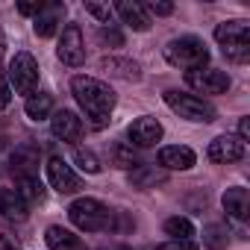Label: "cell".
Here are the masks:
<instances>
[{
    "label": "cell",
    "instance_id": "cell-1",
    "mask_svg": "<svg viewBox=\"0 0 250 250\" xmlns=\"http://www.w3.org/2000/svg\"><path fill=\"white\" fill-rule=\"evenodd\" d=\"M71 91H74L77 103L83 106V112L88 115L91 127L103 130L109 124L112 109H115V91L103 80H94V77H74L71 80Z\"/></svg>",
    "mask_w": 250,
    "mask_h": 250
},
{
    "label": "cell",
    "instance_id": "cell-2",
    "mask_svg": "<svg viewBox=\"0 0 250 250\" xmlns=\"http://www.w3.org/2000/svg\"><path fill=\"white\" fill-rule=\"evenodd\" d=\"M68 218L83 232H103V229H112L115 212L109 206H103L100 200H94V197H80L68 206Z\"/></svg>",
    "mask_w": 250,
    "mask_h": 250
},
{
    "label": "cell",
    "instance_id": "cell-3",
    "mask_svg": "<svg viewBox=\"0 0 250 250\" xmlns=\"http://www.w3.org/2000/svg\"><path fill=\"white\" fill-rule=\"evenodd\" d=\"M165 59L168 65L174 68H186V71H197V68H206L209 62V50L200 39L194 36H183V39H174L165 44Z\"/></svg>",
    "mask_w": 250,
    "mask_h": 250
},
{
    "label": "cell",
    "instance_id": "cell-4",
    "mask_svg": "<svg viewBox=\"0 0 250 250\" xmlns=\"http://www.w3.org/2000/svg\"><path fill=\"white\" fill-rule=\"evenodd\" d=\"M6 80L18 94H27V97L36 94V88H39V62L33 59V53H27V50L15 53V59L9 62Z\"/></svg>",
    "mask_w": 250,
    "mask_h": 250
},
{
    "label": "cell",
    "instance_id": "cell-5",
    "mask_svg": "<svg viewBox=\"0 0 250 250\" xmlns=\"http://www.w3.org/2000/svg\"><path fill=\"white\" fill-rule=\"evenodd\" d=\"M165 103L186 121H197V124H209L215 121V106L206 103L197 94H186V91H165Z\"/></svg>",
    "mask_w": 250,
    "mask_h": 250
},
{
    "label": "cell",
    "instance_id": "cell-6",
    "mask_svg": "<svg viewBox=\"0 0 250 250\" xmlns=\"http://www.w3.org/2000/svg\"><path fill=\"white\" fill-rule=\"evenodd\" d=\"M56 56L71 65V68H80L85 62V42H83V30L77 24H68L62 30V39H59V47H56Z\"/></svg>",
    "mask_w": 250,
    "mask_h": 250
},
{
    "label": "cell",
    "instance_id": "cell-7",
    "mask_svg": "<svg viewBox=\"0 0 250 250\" xmlns=\"http://www.w3.org/2000/svg\"><path fill=\"white\" fill-rule=\"evenodd\" d=\"M186 83L200 91V94H224L229 88V77L227 71H218V68H197V71H188L186 74Z\"/></svg>",
    "mask_w": 250,
    "mask_h": 250
},
{
    "label": "cell",
    "instance_id": "cell-8",
    "mask_svg": "<svg viewBox=\"0 0 250 250\" xmlns=\"http://www.w3.org/2000/svg\"><path fill=\"white\" fill-rule=\"evenodd\" d=\"M47 180H50V186L59 191V194H74V191H80V177L74 174V168L65 162V159H59V156H53L50 162H47Z\"/></svg>",
    "mask_w": 250,
    "mask_h": 250
},
{
    "label": "cell",
    "instance_id": "cell-9",
    "mask_svg": "<svg viewBox=\"0 0 250 250\" xmlns=\"http://www.w3.org/2000/svg\"><path fill=\"white\" fill-rule=\"evenodd\" d=\"M127 136H130V147H153V145L162 139V124H159L156 118H150V115L136 118V121L130 124Z\"/></svg>",
    "mask_w": 250,
    "mask_h": 250
},
{
    "label": "cell",
    "instance_id": "cell-10",
    "mask_svg": "<svg viewBox=\"0 0 250 250\" xmlns=\"http://www.w3.org/2000/svg\"><path fill=\"white\" fill-rule=\"evenodd\" d=\"M50 133L59 139V142H80L83 136V118H77L71 109H59L50 115Z\"/></svg>",
    "mask_w": 250,
    "mask_h": 250
},
{
    "label": "cell",
    "instance_id": "cell-11",
    "mask_svg": "<svg viewBox=\"0 0 250 250\" xmlns=\"http://www.w3.org/2000/svg\"><path fill=\"white\" fill-rule=\"evenodd\" d=\"M241 156H244V142L238 136H218L215 142H209V159L218 165L238 162Z\"/></svg>",
    "mask_w": 250,
    "mask_h": 250
},
{
    "label": "cell",
    "instance_id": "cell-12",
    "mask_svg": "<svg viewBox=\"0 0 250 250\" xmlns=\"http://www.w3.org/2000/svg\"><path fill=\"white\" fill-rule=\"evenodd\" d=\"M62 18H65V3H44L42 12L36 15L33 21V30L39 39H50L59 27H62Z\"/></svg>",
    "mask_w": 250,
    "mask_h": 250
},
{
    "label": "cell",
    "instance_id": "cell-13",
    "mask_svg": "<svg viewBox=\"0 0 250 250\" xmlns=\"http://www.w3.org/2000/svg\"><path fill=\"white\" fill-rule=\"evenodd\" d=\"M215 42L221 47H235V44H247L250 42V24L244 18L235 21H224L215 27Z\"/></svg>",
    "mask_w": 250,
    "mask_h": 250
},
{
    "label": "cell",
    "instance_id": "cell-14",
    "mask_svg": "<svg viewBox=\"0 0 250 250\" xmlns=\"http://www.w3.org/2000/svg\"><path fill=\"white\" fill-rule=\"evenodd\" d=\"M159 165L168 171H188L194 165V150L186 145H171L159 150Z\"/></svg>",
    "mask_w": 250,
    "mask_h": 250
},
{
    "label": "cell",
    "instance_id": "cell-15",
    "mask_svg": "<svg viewBox=\"0 0 250 250\" xmlns=\"http://www.w3.org/2000/svg\"><path fill=\"white\" fill-rule=\"evenodd\" d=\"M115 12H118V18H121L124 24L133 27L136 33L150 30V18H147L145 6H142V3H136V0H121V3L115 6Z\"/></svg>",
    "mask_w": 250,
    "mask_h": 250
},
{
    "label": "cell",
    "instance_id": "cell-16",
    "mask_svg": "<svg viewBox=\"0 0 250 250\" xmlns=\"http://www.w3.org/2000/svg\"><path fill=\"white\" fill-rule=\"evenodd\" d=\"M12 174H15V180L39 177V150L36 147H18L12 153Z\"/></svg>",
    "mask_w": 250,
    "mask_h": 250
},
{
    "label": "cell",
    "instance_id": "cell-17",
    "mask_svg": "<svg viewBox=\"0 0 250 250\" xmlns=\"http://www.w3.org/2000/svg\"><path fill=\"white\" fill-rule=\"evenodd\" d=\"M221 203H224V212H227L229 218H235V221H244V218L250 215V194H247V188H241V186L227 188Z\"/></svg>",
    "mask_w": 250,
    "mask_h": 250
},
{
    "label": "cell",
    "instance_id": "cell-18",
    "mask_svg": "<svg viewBox=\"0 0 250 250\" xmlns=\"http://www.w3.org/2000/svg\"><path fill=\"white\" fill-rule=\"evenodd\" d=\"M30 206L21 200V194L15 188H0V215L6 221H27Z\"/></svg>",
    "mask_w": 250,
    "mask_h": 250
},
{
    "label": "cell",
    "instance_id": "cell-19",
    "mask_svg": "<svg viewBox=\"0 0 250 250\" xmlns=\"http://www.w3.org/2000/svg\"><path fill=\"white\" fill-rule=\"evenodd\" d=\"M47 247L50 250H85V244L80 241V235H74L65 227H47Z\"/></svg>",
    "mask_w": 250,
    "mask_h": 250
},
{
    "label": "cell",
    "instance_id": "cell-20",
    "mask_svg": "<svg viewBox=\"0 0 250 250\" xmlns=\"http://www.w3.org/2000/svg\"><path fill=\"white\" fill-rule=\"evenodd\" d=\"M24 112H27V118H33V121H44V118L53 115V97H50L47 91L30 94L27 103H24Z\"/></svg>",
    "mask_w": 250,
    "mask_h": 250
},
{
    "label": "cell",
    "instance_id": "cell-21",
    "mask_svg": "<svg viewBox=\"0 0 250 250\" xmlns=\"http://www.w3.org/2000/svg\"><path fill=\"white\" fill-rule=\"evenodd\" d=\"M103 68H109L115 77H124V80H139L142 77L139 65L130 62V59H115V56H109V59H103Z\"/></svg>",
    "mask_w": 250,
    "mask_h": 250
},
{
    "label": "cell",
    "instance_id": "cell-22",
    "mask_svg": "<svg viewBox=\"0 0 250 250\" xmlns=\"http://www.w3.org/2000/svg\"><path fill=\"white\" fill-rule=\"evenodd\" d=\"M18 183V194H21V200L30 206V203H42V197H44V186L39 183V177H33V180H15Z\"/></svg>",
    "mask_w": 250,
    "mask_h": 250
},
{
    "label": "cell",
    "instance_id": "cell-23",
    "mask_svg": "<svg viewBox=\"0 0 250 250\" xmlns=\"http://www.w3.org/2000/svg\"><path fill=\"white\" fill-rule=\"evenodd\" d=\"M203 244H206L209 250H224V247L229 244L227 227H224V224H209V227L203 229Z\"/></svg>",
    "mask_w": 250,
    "mask_h": 250
},
{
    "label": "cell",
    "instance_id": "cell-24",
    "mask_svg": "<svg viewBox=\"0 0 250 250\" xmlns=\"http://www.w3.org/2000/svg\"><path fill=\"white\" fill-rule=\"evenodd\" d=\"M109 159H112V165H118V168H139V156H136V150H133L130 145H115V147L109 150Z\"/></svg>",
    "mask_w": 250,
    "mask_h": 250
},
{
    "label": "cell",
    "instance_id": "cell-25",
    "mask_svg": "<svg viewBox=\"0 0 250 250\" xmlns=\"http://www.w3.org/2000/svg\"><path fill=\"white\" fill-rule=\"evenodd\" d=\"M165 232L168 235H174L177 241H191V235H194V227H191V221L188 218H168L165 221Z\"/></svg>",
    "mask_w": 250,
    "mask_h": 250
},
{
    "label": "cell",
    "instance_id": "cell-26",
    "mask_svg": "<svg viewBox=\"0 0 250 250\" xmlns=\"http://www.w3.org/2000/svg\"><path fill=\"white\" fill-rule=\"evenodd\" d=\"M74 162H77V168L85 171V174H100V159H97L91 150H85V147H77V150H74Z\"/></svg>",
    "mask_w": 250,
    "mask_h": 250
},
{
    "label": "cell",
    "instance_id": "cell-27",
    "mask_svg": "<svg viewBox=\"0 0 250 250\" xmlns=\"http://www.w3.org/2000/svg\"><path fill=\"white\" fill-rule=\"evenodd\" d=\"M85 12H88V15H94L103 27H106V24L112 21V15H115V9H112L109 3H97V0H85Z\"/></svg>",
    "mask_w": 250,
    "mask_h": 250
},
{
    "label": "cell",
    "instance_id": "cell-28",
    "mask_svg": "<svg viewBox=\"0 0 250 250\" xmlns=\"http://www.w3.org/2000/svg\"><path fill=\"white\" fill-rule=\"evenodd\" d=\"M130 180L136 186H150V183H162V174H156V168H147V171H136Z\"/></svg>",
    "mask_w": 250,
    "mask_h": 250
},
{
    "label": "cell",
    "instance_id": "cell-29",
    "mask_svg": "<svg viewBox=\"0 0 250 250\" xmlns=\"http://www.w3.org/2000/svg\"><path fill=\"white\" fill-rule=\"evenodd\" d=\"M156 250H197V244L194 241H177V238H171V241L159 244Z\"/></svg>",
    "mask_w": 250,
    "mask_h": 250
},
{
    "label": "cell",
    "instance_id": "cell-30",
    "mask_svg": "<svg viewBox=\"0 0 250 250\" xmlns=\"http://www.w3.org/2000/svg\"><path fill=\"white\" fill-rule=\"evenodd\" d=\"M145 6V12H153V15H171L174 12V3H156V0H153V3H142Z\"/></svg>",
    "mask_w": 250,
    "mask_h": 250
},
{
    "label": "cell",
    "instance_id": "cell-31",
    "mask_svg": "<svg viewBox=\"0 0 250 250\" xmlns=\"http://www.w3.org/2000/svg\"><path fill=\"white\" fill-rule=\"evenodd\" d=\"M9 80H6V74L3 71H0V109H6L9 106Z\"/></svg>",
    "mask_w": 250,
    "mask_h": 250
},
{
    "label": "cell",
    "instance_id": "cell-32",
    "mask_svg": "<svg viewBox=\"0 0 250 250\" xmlns=\"http://www.w3.org/2000/svg\"><path fill=\"white\" fill-rule=\"evenodd\" d=\"M100 39H103V42H109V44H115V47L124 42V39H121V33H118L115 27H100Z\"/></svg>",
    "mask_w": 250,
    "mask_h": 250
},
{
    "label": "cell",
    "instance_id": "cell-33",
    "mask_svg": "<svg viewBox=\"0 0 250 250\" xmlns=\"http://www.w3.org/2000/svg\"><path fill=\"white\" fill-rule=\"evenodd\" d=\"M0 250H21V241L9 232H0Z\"/></svg>",
    "mask_w": 250,
    "mask_h": 250
},
{
    "label": "cell",
    "instance_id": "cell-34",
    "mask_svg": "<svg viewBox=\"0 0 250 250\" xmlns=\"http://www.w3.org/2000/svg\"><path fill=\"white\" fill-rule=\"evenodd\" d=\"M42 6H44L42 0H36V3H18V12H21V15H39Z\"/></svg>",
    "mask_w": 250,
    "mask_h": 250
},
{
    "label": "cell",
    "instance_id": "cell-35",
    "mask_svg": "<svg viewBox=\"0 0 250 250\" xmlns=\"http://www.w3.org/2000/svg\"><path fill=\"white\" fill-rule=\"evenodd\" d=\"M247 136H250V124H247V118H241V124H238V139L247 142Z\"/></svg>",
    "mask_w": 250,
    "mask_h": 250
},
{
    "label": "cell",
    "instance_id": "cell-36",
    "mask_svg": "<svg viewBox=\"0 0 250 250\" xmlns=\"http://www.w3.org/2000/svg\"><path fill=\"white\" fill-rule=\"evenodd\" d=\"M3 50H6V39H3V30H0V59H3Z\"/></svg>",
    "mask_w": 250,
    "mask_h": 250
}]
</instances>
